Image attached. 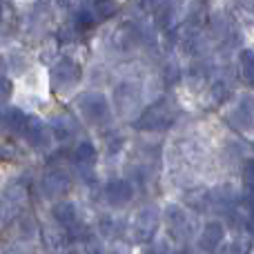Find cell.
Listing matches in <instances>:
<instances>
[{"label":"cell","mask_w":254,"mask_h":254,"mask_svg":"<svg viewBox=\"0 0 254 254\" xmlns=\"http://www.w3.org/2000/svg\"><path fill=\"white\" fill-rule=\"evenodd\" d=\"M205 78H207V67L203 63H194L188 71V80L192 85H201V83H205Z\"/></svg>","instance_id":"44dd1931"},{"label":"cell","mask_w":254,"mask_h":254,"mask_svg":"<svg viewBox=\"0 0 254 254\" xmlns=\"http://www.w3.org/2000/svg\"><path fill=\"white\" fill-rule=\"evenodd\" d=\"M167 228H170V232L174 234L176 239H188L190 232H192L188 212L181 210L179 205H170L167 207Z\"/></svg>","instance_id":"9c48e42d"},{"label":"cell","mask_w":254,"mask_h":254,"mask_svg":"<svg viewBox=\"0 0 254 254\" xmlns=\"http://www.w3.org/2000/svg\"><path fill=\"white\" fill-rule=\"evenodd\" d=\"M230 123L241 131H254V96H239V101L234 103V107L228 114Z\"/></svg>","instance_id":"8992f818"},{"label":"cell","mask_w":254,"mask_h":254,"mask_svg":"<svg viewBox=\"0 0 254 254\" xmlns=\"http://www.w3.org/2000/svg\"><path fill=\"white\" fill-rule=\"evenodd\" d=\"M9 96H11V80L4 74H0V103L7 101Z\"/></svg>","instance_id":"d4e9b609"},{"label":"cell","mask_w":254,"mask_h":254,"mask_svg":"<svg viewBox=\"0 0 254 254\" xmlns=\"http://www.w3.org/2000/svg\"><path fill=\"white\" fill-rule=\"evenodd\" d=\"M67 188H69V179H67V174H63V172L54 170L43 176V192L47 194L49 198L61 196L63 192H67Z\"/></svg>","instance_id":"7c38bea8"},{"label":"cell","mask_w":254,"mask_h":254,"mask_svg":"<svg viewBox=\"0 0 254 254\" xmlns=\"http://www.w3.org/2000/svg\"><path fill=\"white\" fill-rule=\"evenodd\" d=\"M116 0H96V4H94V11H96V18L98 20H107V18H112L116 13Z\"/></svg>","instance_id":"ffe728a7"},{"label":"cell","mask_w":254,"mask_h":254,"mask_svg":"<svg viewBox=\"0 0 254 254\" xmlns=\"http://www.w3.org/2000/svg\"><path fill=\"white\" fill-rule=\"evenodd\" d=\"M56 2V7L61 9V11H71L74 13L78 7H83L85 0H54Z\"/></svg>","instance_id":"603a6c76"},{"label":"cell","mask_w":254,"mask_h":254,"mask_svg":"<svg viewBox=\"0 0 254 254\" xmlns=\"http://www.w3.org/2000/svg\"><path fill=\"white\" fill-rule=\"evenodd\" d=\"M243 181L248 188H254V158L243 163Z\"/></svg>","instance_id":"cb8c5ba5"},{"label":"cell","mask_w":254,"mask_h":254,"mask_svg":"<svg viewBox=\"0 0 254 254\" xmlns=\"http://www.w3.org/2000/svg\"><path fill=\"white\" fill-rule=\"evenodd\" d=\"M22 134H25L27 143L36 149H47L49 143H52L49 129L45 127L43 121L36 119V116H27V125H25V129H22Z\"/></svg>","instance_id":"52a82bcc"},{"label":"cell","mask_w":254,"mask_h":254,"mask_svg":"<svg viewBox=\"0 0 254 254\" xmlns=\"http://www.w3.org/2000/svg\"><path fill=\"white\" fill-rule=\"evenodd\" d=\"M105 196H107V201H110L112 205H116V207L125 205V203H129L131 196H134V188H131L129 181L114 179V181H110V183H107Z\"/></svg>","instance_id":"30bf717a"},{"label":"cell","mask_w":254,"mask_h":254,"mask_svg":"<svg viewBox=\"0 0 254 254\" xmlns=\"http://www.w3.org/2000/svg\"><path fill=\"white\" fill-rule=\"evenodd\" d=\"M71 158H74L78 170H92L94 163H96V147H94L92 143H87V140H83V143L74 149V156Z\"/></svg>","instance_id":"5bb4252c"},{"label":"cell","mask_w":254,"mask_h":254,"mask_svg":"<svg viewBox=\"0 0 254 254\" xmlns=\"http://www.w3.org/2000/svg\"><path fill=\"white\" fill-rule=\"evenodd\" d=\"M80 116L89 123H103L110 119V103L101 92H85L76 98Z\"/></svg>","instance_id":"7a4b0ae2"},{"label":"cell","mask_w":254,"mask_h":254,"mask_svg":"<svg viewBox=\"0 0 254 254\" xmlns=\"http://www.w3.org/2000/svg\"><path fill=\"white\" fill-rule=\"evenodd\" d=\"M176 116H179L176 103L170 101V98H161V101L149 105L147 110L138 116L134 127L140 131H161V129H167V127L174 123Z\"/></svg>","instance_id":"6da1fadb"},{"label":"cell","mask_w":254,"mask_h":254,"mask_svg":"<svg viewBox=\"0 0 254 254\" xmlns=\"http://www.w3.org/2000/svg\"><path fill=\"white\" fill-rule=\"evenodd\" d=\"M223 237H225L223 223H219V221L205 223L201 237H198V248H201L205 254H214V252H219L221 243H223Z\"/></svg>","instance_id":"ba28073f"},{"label":"cell","mask_w":254,"mask_h":254,"mask_svg":"<svg viewBox=\"0 0 254 254\" xmlns=\"http://www.w3.org/2000/svg\"><path fill=\"white\" fill-rule=\"evenodd\" d=\"M54 219L63 228H76L78 225V210L74 207V203H58L54 207Z\"/></svg>","instance_id":"9a60e30c"},{"label":"cell","mask_w":254,"mask_h":254,"mask_svg":"<svg viewBox=\"0 0 254 254\" xmlns=\"http://www.w3.org/2000/svg\"><path fill=\"white\" fill-rule=\"evenodd\" d=\"M176 76H179V67H176V63L165 65V80H167V83H174Z\"/></svg>","instance_id":"484cf974"},{"label":"cell","mask_w":254,"mask_h":254,"mask_svg":"<svg viewBox=\"0 0 254 254\" xmlns=\"http://www.w3.org/2000/svg\"><path fill=\"white\" fill-rule=\"evenodd\" d=\"M98 22L96 18V11H94V7H87V4H83V7H78L74 11V20H71V25H74L76 31H83V29H92L94 25Z\"/></svg>","instance_id":"2e32d148"},{"label":"cell","mask_w":254,"mask_h":254,"mask_svg":"<svg viewBox=\"0 0 254 254\" xmlns=\"http://www.w3.org/2000/svg\"><path fill=\"white\" fill-rule=\"evenodd\" d=\"M80 76H83V69L74 58H58V63L52 67V85L58 92H67V89L76 87Z\"/></svg>","instance_id":"3957f363"},{"label":"cell","mask_w":254,"mask_h":254,"mask_svg":"<svg viewBox=\"0 0 254 254\" xmlns=\"http://www.w3.org/2000/svg\"><path fill=\"white\" fill-rule=\"evenodd\" d=\"M0 125L9 134H22V129L27 125V114L18 107H2L0 110Z\"/></svg>","instance_id":"8fae6325"},{"label":"cell","mask_w":254,"mask_h":254,"mask_svg":"<svg viewBox=\"0 0 254 254\" xmlns=\"http://www.w3.org/2000/svg\"><path fill=\"white\" fill-rule=\"evenodd\" d=\"M52 131L56 134V138H61V140H67V138H71V136L78 131V123H76L71 116H67V114H61V116H54L52 119Z\"/></svg>","instance_id":"4fadbf2b"},{"label":"cell","mask_w":254,"mask_h":254,"mask_svg":"<svg viewBox=\"0 0 254 254\" xmlns=\"http://www.w3.org/2000/svg\"><path fill=\"white\" fill-rule=\"evenodd\" d=\"M212 36H214V38H219V40H223V38H228V34H230V29H232V27H230V20H228V16H225V13H214V16H212Z\"/></svg>","instance_id":"d6986e66"},{"label":"cell","mask_w":254,"mask_h":254,"mask_svg":"<svg viewBox=\"0 0 254 254\" xmlns=\"http://www.w3.org/2000/svg\"><path fill=\"white\" fill-rule=\"evenodd\" d=\"M2 18H4V7H2V2H0V22H2Z\"/></svg>","instance_id":"4316f807"},{"label":"cell","mask_w":254,"mask_h":254,"mask_svg":"<svg viewBox=\"0 0 254 254\" xmlns=\"http://www.w3.org/2000/svg\"><path fill=\"white\" fill-rule=\"evenodd\" d=\"M114 105L119 116H131L140 105V87L129 80L119 83L114 87Z\"/></svg>","instance_id":"277c9868"},{"label":"cell","mask_w":254,"mask_h":254,"mask_svg":"<svg viewBox=\"0 0 254 254\" xmlns=\"http://www.w3.org/2000/svg\"><path fill=\"white\" fill-rule=\"evenodd\" d=\"M252 250V239L250 237H237L234 241H230L228 246H223L219 254H248Z\"/></svg>","instance_id":"ac0fdd59"},{"label":"cell","mask_w":254,"mask_h":254,"mask_svg":"<svg viewBox=\"0 0 254 254\" xmlns=\"http://www.w3.org/2000/svg\"><path fill=\"white\" fill-rule=\"evenodd\" d=\"M239 65H241L243 80L254 89V52L252 49H243V52L239 54Z\"/></svg>","instance_id":"e0dca14e"},{"label":"cell","mask_w":254,"mask_h":254,"mask_svg":"<svg viewBox=\"0 0 254 254\" xmlns=\"http://www.w3.org/2000/svg\"><path fill=\"white\" fill-rule=\"evenodd\" d=\"M228 96H230V87H228V83L219 80V83L212 85V98H214V103H223Z\"/></svg>","instance_id":"7402d4cb"},{"label":"cell","mask_w":254,"mask_h":254,"mask_svg":"<svg viewBox=\"0 0 254 254\" xmlns=\"http://www.w3.org/2000/svg\"><path fill=\"white\" fill-rule=\"evenodd\" d=\"M158 221H161V214H158V207L156 205H147L143 207V210L136 214L134 219V239L140 243L149 241V239L154 237V232H156L158 228Z\"/></svg>","instance_id":"5b68a950"}]
</instances>
